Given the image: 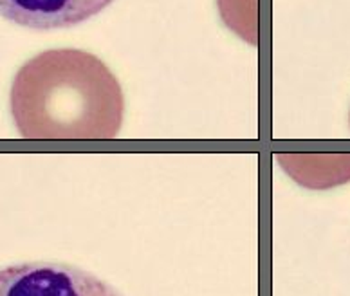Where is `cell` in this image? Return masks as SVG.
I'll return each mask as SVG.
<instances>
[{"instance_id": "6da1fadb", "label": "cell", "mask_w": 350, "mask_h": 296, "mask_svg": "<svg viewBox=\"0 0 350 296\" xmlns=\"http://www.w3.org/2000/svg\"><path fill=\"white\" fill-rule=\"evenodd\" d=\"M10 101L25 139L116 137L125 105L109 67L78 49L45 51L24 64Z\"/></svg>"}, {"instance_id": "7a4b0ae2", "label": "cell", "mask_w": 350, "mask_h": 296, "mask_svg": "<svg viewBox=\"0 0 350 296\" xmlns=\"http://www.w3.org/2000/svg\"><path fill=\"white\" fill-rule=\"evenodd\" d=\"M0 296H123L92 273L62 262H24L0 269Z\"/></svg>"}, {"instance_id": "3957f363", "label": "cell", "mask_w": 350, "mask_h": 296, "mask_svg": "<svg viewBox=\"0 0 350 296\" xmlns=\"http://www.w3.org/2000/svg\"><path fill=\"white\" fill-rule=\"evenodd\" d=\"M114 0H0V16L35 31L67 29L94 18Z\"/></svg>"}, {"instance_id": "277c9868", "label": "cell", "mask_w": 350, "mask_h": 296, "mask_svg": "<svg viewBox=\"0 0 350 296\" xmlns=\"http://www.w3.org/2000/svg\"><path fill=\"white\" fill-rule=\"evenodd\" d=\"M289 172L298 183L309 188H329L350 181V156H301L293 157Z\"/></svg>"}]
</instances>
